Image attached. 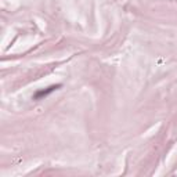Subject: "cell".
Masks as SVG:
<instances>
[{"mask_svg":"<svg viewBox=\"0 0 177 177\" xmlns=\"http://www.w3.org/2000/svg\"><path fill=\"white\" fill-rule=\"evenodd\" d=\"M60 87H61V84H51V86H49V87H46V88H42V90H37L36 93L33 94L32 100H35V101H37V100H43L44 97L50 96V94H51L53 91L58 90Z\"/></svg>","mask_w":177,"mask_h":177,"instance_id":"6da1fadb","label":"cell"}]
</instances>
